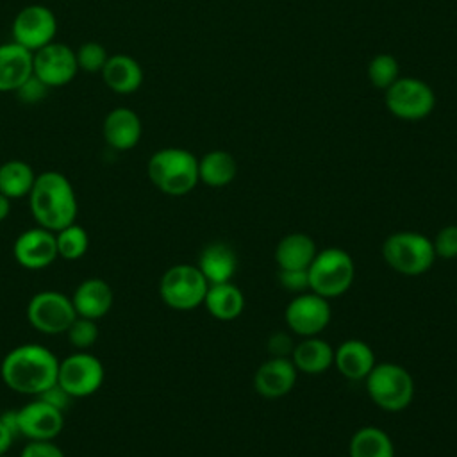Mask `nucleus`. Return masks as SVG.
<instances>
[{"label": "nucleus", "mask_w": 457, "mask_h": 457, "mask_svg": "<svg viewBox=\"0 0 457 457\" xmlns=\"http://www.w3.org/2000/svg\"><path fill=\"white\" fill-rule=\"evenodd\" d=\"M59 359L52 350L37 343H27L9 350L0 364L5 386L16 393L37 396L57 382Z\"/></svg>", "instance_id": "1"}, {"label": "nucleus", "mask_w": 457, "mask_h": 457, "mask_svg": "<svg viewBox=\"0 0 457 457\" xmlns=\"http://www.w3.org/2000/svg\"><path fill=\"white\" fill-rule=\"evenodd\" d=\"M29 205L39 227L57 232L77 218V196L71 182L59 171L36 175L29 193Z\"/></svg>", "instance_id": "2"}, {"label": "nucleus", "mask_w": 457, "mask_h": 457, "mask_svg": "<svg viewBox=\"0 0 457 457\" xmlns=\"http://www.w3.org/2000/svg\"><path fill=\"white\" fill-rule=\"evenodd\" d=\"M150 182L164 195L184 196L191 193L198 179V159L186 148L168 146L152 154L146 164Z\"/></svg>", "instance_id": "3"}, {"label": "nucleus", "mask_w": 457, "mask_h": 457, "mask_svg": "<svg viewBox=\"0 0 457 457\" xmlns=\"http://www.w3.org/2000/svg\"><path fill=\"white\" fill-rule=\"evenodd\" d=\"M386 264L396 273L416 277L428 271L436 261L432 239L421 232L400 230L386 237L382 245Z\"/></svg>", "instance_id": "4"}, {"label": "nucleus", "mask_w": 457, "mask_h": 457, "mask_svg": "<svg viewBox=\"0 0 457 457\" xmlns=\"http://www.w3.org/2000/svg\"><path fill=\"white\" fill-rule=\"evenodd\" d=\"M364 384L371 402L387 412L407 409L414 398L412 375L396 362H377Z\"/></svg>", "instance_id": "5"}, {"label": "nucleus", "mask_w": 457, "mask_h": 457, "mask_svg": "<svg viewBox=\"0 0 457 457\" xmlns=\"http://www.w3.org/2000/svg\"><path fill=\"white\" fill-rule=\"evenodd\" d=\"M307 271L309 291L327 300L345 295L355 278V264L352 255L337 246L318 252Z\"/></svg>", "instance_id": "6"}, {"label": "nucleus", "mask_w": 457, "mask_h": 457, "mask_svg": "<svg viewBox=\"0 0 457 457\" xmlns=\"http://www.w3.org/2000/svg\"><path fill=\"white\" fill-rule=\"evenodd\" d=\"M209 282L196 264H175L159 282L162 302L175 311H193L204 303Z\"/></svg>", "instance_id": "7"}, {"label": "nucleus", "mask_w": 457, "mask_h": 457, "mask_svg": "<svg viewBox=\"0 0 457 457\" xmlns=\"http://www.w3.org/2000/svg\"><path fill=\"white\" fill-rule=\"evenodd\" d=\"M386 107L400 120L418 121L427 118L436 107V95L432 87L416 77L396 79L386 89Z\"/></svg>", "instance_id": "8"}, {"label": "nucleus", "mask_w": 457, "mask_h": 457, "mask_svg": "<svg viewBox=\"0 0 457 457\" xmlns=\"http://www.w3.org/2000/svg\"><path fill=\"white\" fill-rule=\"evenodd\" d=\"M104 377L105 371L102 361L86 350L75 352L59 361L57 384L71 398H84L96 393L104 384Z\"/></svg>", "instance_id": "9"}, {"label": "nucleus", "mask_w": 457, "mask_h": 457, "mask_svg": "<svg viewBox=\"0 0 457 457\" xmlns=\"http://www.w3.org/2000/svg\"><path fill=\"white\" fill-rule=\"evenodd\" d=\"M75 318L71 296L61 291H39L27 305L29 323L43 334H64Z\"/></svg>", "instance_id": "10"}, {"label": "nucleus", "mask_w": 457, "mask_h": 457, "mask_svg": "<svg viewBox=\"0 0 457 457\" xmlns=\"http://www.w3.org/2000/svg\"><path fill=\"white\" fill-rule=\"evenodd\" d=\"M330 318L332 311L328 300L312 291L295 295L284 311L287 328L300 337L321 334L330 323Z\"/></svg>", "instance_id": "11"}, {"label": "nucleus", "mask_w": 457, "mask_h": 457, "mask_svg": "<svg viewBox=\"0 0 457 457\" xmlns=\"http://www.w3.org/2000/svg\"><path fill=\"white\" fill-rule=\"evenodd\" d=\"M11 32L14 43L21 45L30 52H36L45 45L55 41L57 18L48 7L41 4H32L23 7L14 16Z\"/></svg>", "instance_id": "12"}, {"label": "nucleus", "mask_w": 457, "mask_h": 457, "mask_svg": "<svg viewBox=\"0 0 457 457\" xmlns=\"http://www.w3.org/2000/svg\"><path fill=\"white\" fill-rule=\"evenodd\" d=\"M79 71L75 50L68 45L52 41L32 52V73L48 87L66 86Z\"/></svg>", "instance_id": "13"}, {"label": "nucleus", "mask_w": 457, "mask_h": 457, "mask_svg": "<svg viewBox=\"0 0 457 457\" xmlns=\"http://www.w3.org/2000/svg\"><path fill=\"white\" fill-rule=\"evenodd\" d=\"M20 436L29 441H54L64 427V412L34 398L16 411Z\"/></svg>", "instance_id": "14"}, {"label": "nucleus", "mask_w": 457, "mask_h": 457, "mask_svg": "<svg viewBox=\"0 0 457 457\" xmlns=\"http://www.w3.org/2000/svg\"><path fill=\"white\" fill-rule=\"evenodd\" d=\"M12 253L18 264L25 270L48 268L59 257L55 232L39 225L23 230L12 245Z\"/></svg>", "instance_id": "15"}, {"label": "nucleus", "mask_w": 457, "mask_h": 457, "mask_svg": "<svg viewBox=\"0 0 457 457\" xmlns=\"http://www.w3.org/2000/svg\"><path fill=\"white\" fill-rule=\"evenodd\" d=\"M296 377L298 370L289 357H270L257 368L253 375V387L262 398L275 400L293 391Z\"/></svg>", "instance_id": "16"}, {"label": "nucleus", "mask_w": 457, "mask_h": 457, "mask_svg": "<svg viewBox=\"0 0 457 457\" xmlns=\"http://www.w3.org/2000/svg\"><path fill=\"white\" fill-rule=\"evenodd\" d=\"M102 134L111 148L125 152L139 143L143 125L136 111L129 107H114L104 118Z\"/></svg>", "instance_id": "17"}, {"label": "nucleus", "mask_w": 457, "mask_h": 457, "mask_svg": "<svg viewBox=\"0 0 457 457\" xmlns=\"http://www.w3.org/2000/svg\"><path fill=\"white\" fill-rule=\"evenodd\" d=\"M71 302L75 307L77 316L100 320L105 316L114 302L112 287L98 277H91L82 280L71 295Z\"/></svg>", "instance_id": "18"}, {"label": "nucleus", "mask_w": 457, "mask_h": 457, "mask_svg": "<svg viewBox=\"0 0 457 457\" xmlns=\"http://www.w3.org/2000/svg\"><path fill=\"white\" fill-rule=\"evenodd\" d=\"M375 364L371 346L361 339H346L334 350V366L348 380H364Z\"/></svg>", "instance_id": "19"}, {"label": "nucleus", "mask_w": 457, "mask_h": 457, "mask_svg": "<svg viewBox=\"0 0 457 457\" xmlns=\"http://www.w3.org/2000/svg\"><path fill=\"white\" fill-rule=\"evenodd\" d=\"M32 75V52L11 41L0 45V93H14Z\"/></svg>", "instance_id": "20"}, {"label": "nucleus", "mask_w": 457, "mask_h": 457, "mask_svg": "<svg viewBox=\"0 0 457 457\" xmlns=\"http://www.w3.org/2000/svg\"><path fill=\"white\" fill-rule=\"evenodd\" d=\"M102 79L111 91L118 95H130L143 84V68L134 57L127 54H114L109 55L102 70Z\"/></svg>", "instance_id": "21"}, {"label": "nucleus", "mask_w": 457, "mask_h": 457, "mask_svg": "<svg viewBox=\"0 0 457 457\" xmlns=\"http://www.w3.org/2000/svg\"><path fill=\"white\" fill-rule=\"evenodd\" d=\"M295 368L307 375H318L334 366V348L318 336L302 337L291 352Z\"/></svg>", "instance_id": "22"}, {"label": "nucleus", "mask_w": 457, "mask_h": 457, "mask_svg": "<svg viewBox=\"0 0 457 457\" xmlns=\"http://www.w3.org/2000/svg\"><path fill=\"white\" fill-rule=\"evenodd\" d=\"M316 253V243L309 234L291 232L277 243L275 262L278 270H307Z\"/></svg>", "instance_id": "23"}, {"label": "nucleus", "mask_w": 457, "mask_h": 457, "mask_svg": "<svg viewBox=\"0 0 457 457\" xmlns=\"http://www.w3.org/2000/svg\"><path fill=\"white\" fill-rule=\"evenodd\" d=\"M196 266L209 284L230 282L237 270V257L228 245L211 243L200 252Z\"/></svg>", "instance_id": "24"}, {"label": "nucleus", "mask_w": 457, "mask_h": 457, "mask_svg": "<svg viewBox=\"0 0 457 457\" xmlns=\"http://www.w3.org/2000/svg\"><path fill=\"white\" fill-rule=\"evenodd\" d=\"M202 305L212 318L220 321H230L243 312L245 295L236 284H232V280L221 284H209Z\"/></svg>", "instance_id": "25"}, {"label": "nucleus", "mask_w": 457, "mask_h": 457, "mask_svg": "<svg viewBox=\"0 0 457 457\" xmlns=\"http://www.w3.org/2000/svg\"><path fill=\"white\" fill-rule=\"evenodd\" d=\"M237 175V162L225 150H211L198 159V179L209 187L228 186Z\"/></svg>", "instance_id": "26"}, {"label": "nucleus", "mask_w": 457, "mask_h": 457, "mask_svg": "<svg viewBox=\"0 0 457 457\" xmlns=\"http://www.w3.org/2000/svg\"><path fill=\"white\" fill-rule=\"evenodd\" d=\"M350 457H395V446L389 434L378 427L359 428L348 445Z\"/></svg>", "instance_id": "27"}, {"label": "nucleus", "mask_w": 457, "mask_h": 457, "mask_svg": "<svg viewBox=\"0 0 457 457\" xmlns=\"http://www.w3.org/2000/svg\"><path fill=\"white\" fill-rule=\"evenodd\" d=\"M36 180L32 166L20 159H11L0 164V193L11 200L29 196Z\"/></svg>", "instance_id": "28"}, {"label": "nucleus", "mask_w": 457, "mask_h": 457, "mask_svg": "<svg viewBox=\"0 0 457 457\" xmlns=\"http://www.w3.org/2000/svg\"><path fill=\"white\" fill-rule=\"evenodd\" d=\"M57 241V255L66 261L80 259L89 246V236L84 227L77 225L75 221L59 228L55 232Z\"/></svg>", "instance_id": "29"}, {"label": "nucleus", "mask_w": 457, "mask_h": 457, "mask_svg": "<svg viewBox=\"0 0 457 457\" xmlns=\"http://www.w3.org/2000/svg\"><path fill=\"white\" fill-rule=\"evenodd\" d=\"M400 73L398 61L391 54H377L368 64V79L373 87L387 89Z\"/></svg>", "instance_id": "30"}, {"label": "nucleus", "mask_w": 457, "mask_h": 457, "mask_svg": "<svg viewBox=\"0 0 457 457\" xmlns=\"http://www.w3.org/2000/svg\"><path fill=\"white\" fill-rule=\"evenodd\" d=\"M98 332L100 330H98L96 320L77 316L64 334H66L71 346H75L79 350H86V348H89L96 343Z\"/></svg>", "instance_id": "31"}, {"label": "nucleus", "mask_w": 457, "mask_h": 457, "mask_svg": "<svg viewBox=\"0 0 457 457\" xmlns=\"http://www.w3.org/2000/svg\"><path fill=\"white\" fill-rule=\"evenodd\" d=\"M75 55H77L79 70H82L86 73H102V70L109 59L107 50L96 41L82 43L79 46V50L75 52Z\"/></svg>", "instance_id": "32"}, {"label": "nucleus", "mask_w": 457, "mask_h": 457, "mask_svg": "<svg viewBox=\"0 0 457 457\" xmlns=\"http://www.w3.org/2000/svg\"><path fill=\"white\" fill-rule=\"evenodd\" d=\"M436 257L455 259L457 257V225L443 227L432 239Z\"/></svg>", "instance_id": "33"}, {"label": "nucleus", "mask_w": 457, "mask_h": 457, "mask_svg": "<svg viewBox=\"0 0 457 457\" xmlns=\"http://www.w3.org/2000/svg\"><path fill=\"white\" fill-rule=\"evenodd\" d=\"M48 86L43 84L34 73L14 91L18 95V98L23 102V104H37L39 100H43L48 93Z\"/></svg>", "instance_id": "34"}, {"label": "nucleus", "mask_w": 457, "mask_h": 457, "mask_svg": "<svg viewBox=\"0 0 457 457\" xmlns=\"http://www.w3.org/2000/svg\"><path fill=\"white\" fill-rule=\"evenodd\" d=\"M278 282L291 293L309 291V271L307 270H278Z\"/></svg>", "instance_id": "35"}, {"label": "nucleus", "mask_w": 457, "mask_h": 457, "mask_svg": "<svg viewBox=\"0 0 457 457\" xmlns=\"http://www.w3.org/2000/svg\"><path fill=\"white\" fill-rule=\"evenodd\" d=\"M20 457H64V453L54 441H29Z\"/></svg>", "instance_id": "36"}, {"label": "nucleus", "mask_w": 457, "mask_h": 457, "mask_svg": "<svg viewBox=\"0 0 457 457\" xmlns=\"http://www.w3.org/2000/svg\"><path fill=\"white\" fill-rule=\"evenodd\" d=\"M268 352L271 357H289L291 359V352L295 348V343L291 339L289 334L286 332H275L268 337Z\"/></svg>", "instance_id": "37"}, {"label": "nucleus", "mask_w": 457, "mask_h": 457, "mask_svg": "<svg viewBox=\"0 0 457 457\" xmlns=\"http://www.w3.org/2000/svg\"><path fill=\"white\" fill-rule=\"evenodd\" d=\"M37 398H41L43 402H46L48 405H52V407H55V409H59L62 412L68 409L70 402L73 400L57 382H54L50 387H46L43 393H39Z\"/></svg>", "instance_id": "38"}, {"label": "nucleus", "mask_w": 457, "mask_h": 457, "mask_svg": "<svg viewBox=\"0 0 457 457\" xmlns=\"http://www.w3.org/2000/svg\"><path fill=\"white\" fill-rule=\"evenodd\" d=\"M14 439H16L14 432L0 420V455H7V452H9L11 445L14 443Z\"/></svg>", "instance_id": "39"}, {"label": "nucleus", "mask_w": 457, "mask_h": 457, "mask_svg": "<svg viewBox=\"0 0 457 457\" xmlns=\"http://www.w3.org/2000/svg\"><path fill=\"white\" fill-rule=\"evenodd\" d=\"M11 212V198L0 193V221H4Z\"/></svg>", "instance_id": "40"}, {"label": "nucleus", "mask_w": 457, "mask_h": 457, "mask_svg": "<svg viewBox=\"0 0 457 457\" xmlns=\"http://www.w3.org/2000/svg\"><path fill=\"white\" fill-rule=\"evenodd\" d=\"M0 457H7V455H0Z\"/></svg>", "instance_id": "41"}]
</instances>
